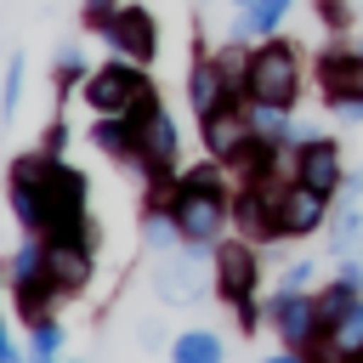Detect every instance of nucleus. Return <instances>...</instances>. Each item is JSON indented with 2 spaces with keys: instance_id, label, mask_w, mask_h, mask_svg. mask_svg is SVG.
I'll list each match as a JSON object with an SVG mask.
<instances>
[{
  "instance_id": "1",
  "label": "nucleus",
  "mask_w": 363,
  "mask_h": 363,
  "mask_svg": "<svg viewBox=\"0 0 363 363\" xmlns=\"http://www.w3.org/2000/svg\"><path fill=\"white\" fill-rule=\"evenodd\" d=\"M6 204L17 216L23 233L40 238H85L96 244V221H91V176L74 159H45L40 147L17 153L6 170Z\"/></svg>"
},
{
  "instance_id": "2",
  "label": "nucleus",
  "mask_w": 363,
  "mask_h": 363,
  "mask_svg": "<svg viewBox=\"0 0 363 363\" xmlns=\"http://www.w3.org/2000/svg\"><path fill=\"white\" fill-rule=\"evenodd\" d=\"M244 102H272V108H295L301 91H306V57H301V40L289 34H267L250 45L244 57V79H238Z\"/></svg>"
},
{
  "instance_id": "3",
  "label": "nucleus",
  "mask_w": 363,
  "mask_h": 363,
  "mask_svg": "<svg viewBox=\"0 0 363 363\" xmlns=\"http://www.w3.org/2000/svg\"><path fill=\"white\" fill-rule=\"evenodd\" d=\"M79 102H85L91 113H125V119H136V125H142L153 108H164V102H159L153 74H147L142 62H125V57L96 62V68H91V79L79 85Z\"/></svg>"
},
{
  "instance_id": "4",
  "label": "nucleus",
  "mask_w": 363,
  "mask_h": 363,
  "mask_svg": "<svg viewBox=\"0 0 363 363\" xmlns=\"http://www.w3.org/2000/svg\"><path fill=\"white\" fill-rule=\"evenodd\" d=\"M216 295L233 306L244 335L267 329V301H255L261 295V250L250 238H238V233H227L216 244Z\"/></svg>"
},
{
  "instance_id": "5",
  "label": "nucleus",
  "mask_w": 363,
  "mask_h": 363,
  "mask_svg": "<svg viewBox=\"0 0 363 363\" xmlns=\"http://www.w3.org/2000/svg\"><path fill=\"white\" fill-rule=\"evenodd\" d=\"M312 79L323 108L340 125H363V45L346 34H329V45H318L312 57Z\"/></svg>"
},
{
  "instance_id": "6",
  "label": "nucleus",
  "mask_w": 363,
  "mask_h": 363,
  "mask_svg": "<svg viewBox=\"0 0 363 363\" xmlns=\"http://www.w3.org/2000/svg\"><path fill=\"white\" fill-rule=\"evenodd\" d=\"M153 295L164 306H199L216 295V244H176L153 267Z\"/></svg>"
},
{
  "instance_id": "7",
  "label": "nucleus",
  "mask_w": 363,
  "mask_h": 363,
  "mask_svg": "<svg viewBox=\"0 0 363 363\" xmlns=\"http://www.w3.org/2000/svg\"><path fill=\"white\" fill-rule=\"evenodd\" d=\"M170 221L182 244H221L233 233V193H204V187H176L170 193Z\"/></svg>"
},
{
  "instance_id": "8",
  "label": "nucleus",
  "mask_w": 363,
  "mask_h": 363,
  "mask_svg": "<svg viewBox=\"0 0 363 363\" xmlns=\"http://www.w3.org/2000/svg\"><path fill=\"white\" fill-rule=\"evenodd\" d=\"M96 40H102L108 57H125V62H142V68H153V62H159V45H164L159 17H153L147 6H136V0H125Z\"/></svg>"
},
{
  "instance_id": "9",
  "label": "nucleus",
  "mask_w": 363,
  "mask_h": 363,
  "mask_svg": "<svg viewBox=\"0 0 363 363\" xmlns=\"http://www.w3.org/2000/svg\"><path fill=\"white\" fill-rule=\"evenodd\" d=\"M289 176L335 199V193L346 187V153H340V142L323 136L318 125H301V136H295V147H289Z\"/></svg>"
},
{
  "instance_id": "10",
  "label": "nucleus",
  "mask_w": 363,
  "mask_h": 363,
  "mask_svg": "<svg viewBox=\"0 0 363 363\" xmlns=\"http://www.w3.org/2000/svg\"><path fill=\"white\" fill-rule=\"evenodd\" d=\"M267 329H272V340H278V346H295V352H306V346L323 335L312 289H284V284H278V289L267 295Z\"/></svg>"
},
{
  "instance_id": "11",
  "label": "nucleus",
  "mask_w": 363,
  "mask_h": 363,
  "mask_svg": "<svg viewBox=\"0 0 363 363\" xmlns=\"http://www.w3.org/2000/svg\"><path fill=\"white\" fill-rule=\"evenodd\" d=\"M187 108H193V119H204V113H216L221 102H238L244 91H238V74H227V62L216 57V45H193V62H187Z\"/></svg>"
},
{
  "instance_id": "12",
  "label": "nucleus",
  "mask_w": 363,
  "mask_h": 363,
  "mask_svg": "<svg viewBox=\"0 0 363 363\" xmlns=\"http://www.w3.org/2000/svg\"><path fill=\"white\" fill-rule=\"evenodd\" d=\"M272 210H278V238H318V227H329L335 199L318 193V187H306V182H295V176H284Z\"/></svg>"
},
{
  "instance_id": "13",
  "label": "nucleus",
  "mask_w": 363,
  "mask_h": 363,
  "mask_svg": "<svg viewBox=\"0 0 363 363\" xmlns=\"http://www.w3.org/2000/svg\"><path fill=\"white\" fill-rule=\"evenodd\" d=\"M250 142H255V130H250V108H244V96H238V102H221L216 113L199 119V147H204L210 159H221V164H233Z\"/></svg>"
},
{
  "instance_id": "14",
  "label": "nucleus",
  "mask_w": 363,
  "mask_h": 363,
  "mask_svg": "<svg viewBox=\"0 0 363 363\" xmlns=\"http://www.w3.org/2000/svg\"><path fill=\"white\" fill-rule=\"evenodd\" d=\"M323 250L335 261L363 255V170L346 176V187L335 193V210H329V227H323Z\"/></svg>"
},
{
  "instance_id": "15",
  "label": "nucleus",
  "mask_w": 363,
  "mask_h": 363,
  "mask_svg": "<svg viewBox=\"0 0 363 363\" xmlns=\"http://www.w3.org/2000/svg\"><path fill=\"white\" fill-rule=\"evenodd\" d=\"M45 272H51V284L62 295L91 289V278H96V244H85V238H45Z\"/></svg>"
},
{
  "instance_id": "16",
  "label": "nucleus",
  "mask_w": 363,
  "mask_h": 363,
  "mask_svg": "<svg viewBox=\"0 0 363 363\" xmlns=\"http://www.w3.org/2000/svg\"><path fill=\"white\" fill-rule=\"evenodd\" d=\"M85 142H91L102 159H113V164H136L142 125H136V119H125V113H91V130H85Z\"/></svg>"
},
{
  "instance_id": "17",
  "label": "nucleus",
  "mask_w": 363,
  "mask_h": 363,
  "mask_svg": "<svg viewBox=\"0 0 363 363\" xmlns=\"http://www.w3.org/2000/svg\"><path fill=\"white\" fill-rule=\"evenodd\" d=\"M295 11V0H250L238 6V17L227 23V34L238 40H267V34H284V17Z\"/></svg>"
},
{
  "instance_id": "18",
  "label": "nucleus",
  "mask_w": 363,
  "mask_h": 363,
  "mask_svg": "<svg viewBox=\"0 0 363 363\" xmlns=\"http://www.w3.org/2000/svg\"><path fill=\"white\" fill-rule=\"evenodd\" d=\"M68 295L51 284V272H40L34 284H17L11 289V306H17V318L23 323H40V318H57V306H62Z\"/></svg>"
},
{
  "instance_id": "19",
  "label": "nucleus",
  "mask_w": 363,
  "mask_h": 363,
  "mask_svg": "<svg viewBox=\"0 0 363 363\" xmlns=\"http://www.w3.org/2000/svg\"><path fill=\"white\" fill-rule=\"evenodd\" d=\"M91 57H85V45H62L57 57H51V91H57V102H68V96H79V85L91 79Z\"/></svg>"
},
{
  "instance_id": "20",
  "label": "nucleus",
  "mask_w": 363,
  "mask_h": 363,
  "mask_svg": "<svg viewBox=\"0 0 363 363\" xmlns=\"http://www.w3.org/2000/svg\"><path fill=\"white\" fill-rule=\"evenodd\" d=\"M170 363H227V346L216 329H176L170 335Z\"/></svg>"
},
{
  "instance_id": "21",
  "label": "nucleus",
  "mask_w": 363,
  "mask_h": 363,
  "mask_svg": "<svg viewBox=\"0 0 363 363\" xmlns=\"http://www.w3.org/2000/svg\"><path fill=\"white\" fill-rule=\"evenodd\" d=\"M40 272H45V238H40V233H23V244L6 255V289L34 284Z\"/></svg>"
},
{
  "instance_id": "22",
  "label": "nucleus",
  "mask_w": 363,
  "mask_h": 363,
  "mask_svg": "<svg viewBox=\"0 0 363 363\" xmlns=\"http://www.w3.org/2000/svg\"><path fill=\"white\" fill-rule=\"evenodd\" d=\"M312 301H318V323L329 329V323H340V318H346V312L363 301V289H352L346 278H335V272H329V278L312 289Z\"/></svg>"
},
{
  "instance_id": "23",
  "label": "nucleus",
  "mask_w": 363,
  "mask_h": 363,
  "mask_svg": "<svg viewBox=\"0 0 363 363\" xmlns=\"http://www.w3.org/2000/svg\"><path fill=\"white\" fill-rule=\"evenodd\" d=\"M142 244L159 250V255H170V250L182 244V233H176V221H170L164 204H147V210H142Z\"/></svg>"
},
{
  "instance_id": "24",
  "label": "nucleus",
  "mask_w": 363,
  "mask_h": 363,
  "mask_svg": "<svg viewBox=\"0 0 363 363\" xmlns=\"http://www.w3.org/2000/svg\"><path fill=\"white\" fill-rule=\"evenodd\" d=\"M23 79H28V57H23V51H11V57H6V79H0V125H11V119H17Z\"/></svg>"
},
{
  "instance_id": "25",
  "label": "nucleus",
  "mask_w": 363,
  "mask_h": 363,
  "mask_svg": "<svg viewBox=\"0 0 363 363\" xmlns=\"http://www.w3.org/2000/svg\"><path fill=\"white\" fill-rule=\"evenodd\" d=\"M28 363H51V357H62V323L57 318H40V323H28Z\"/></svg>"
},
{
  "instance_id": "26",
  "label": "nucleus",
  "mask_w": 363,
  "mask_h": 363,
  "mask_svg": "<svg viewBox=\"0 0 363 363\" xmlns=\"http://www.w3.org/2000/svg\"><path fill=\"white\" fill-rule=\"evenodd\" d=\"M312 17L323 34H352L357 23V0H312Z\"/></svg>"
},
{
  "instance_id": "27",
  "label": "nucleus",
  "mask_w": 363,
  "mask_h": 363,
  "mask_svg": "<svg viewBox=\"0 0 363 363\" xmlns=\"http://www.w3.org/2000/svg\"><path fill=\"white\" fill-rule=\"evenodd\" d=\"M68 142H74V130H68V119H51V125L40 130V142H34V147H40L45 159H68Z\"/></svg>"
},
{
  "instance_id": "28",
  "label": "nucleus",
  "mask_w": 363,
  "mask_h": 363,
  "mask_svg": "<svg viewBox=\"0 0 363 363\" xmlns=\"http://www.w3.org/2000/svg\"><path fill=\"white\" fill-rule=\"evenodd\" d=\"M119 6H125V0H79V28L102 34V28H108V17H113Z\"/></svg>"
},
{
  "instance_id": "29",
  "label": "nucleus",
  "mask_w": 363,
  "mask_h": 363,
  "mask_svg": "<svg viewBox=\"0 0 363 363\" xmlns=\"http://www.w3.org/2000/svg\"><path fill=\"white\" fill-rule=\"evenodd\" d=\"M278 284H284V289H312V284H323V278H318V261H289Z\"/></svg>"
},
{
  "instance_id": "30",
  "label": "nucleus",
  "mask_w": 363,
  "mask_h": 363,
  "mask_svg": "<svg viewBox=\"0 0 363 363\" xmlns=\"http://www.w3.org/2000/svg\"><path fill=\"white\" fill-rule=\"evenodd\" d=\"M0 284H6V272H0ZM0 363H28V346H17L11 323H6V306H0Z\"/></svg>"
},
{
  "instance_id": "31",
  "label": "nucleus",
  "mask_w": 363,
  "mask_h": 363,
  "mask_svg": "<svg viewBox=\"0 0 363 363\" xmlns=\"http://www.w3.org/2000/svg\"><path fill=\"white\" fill-rule=\"evenodd\" d=\"M261 363H306V352H295V346H272Z\"/></svg>"
},
{
  "instance_id": "32",
  "label": "nucleus",
  "mask_w": 363,
  "mask_h": 363,
  "mask_svg": "<svg viewBox=\"0 0 363 363\" xmlns=\"http://www.w3.org/2000/svg\"><path fill=\"white\" fill-rule=\"evenodd\" d=\"M227 6H233V11H238V6H250V0H227Z\"/></svg>"
},
{
  "instance_id": "33",
  "label": "nucleus",
  "mask_w": 363,
  "mask_h": 363,
  "mask_svg": "<svg viewBox=\"0 0 363 363\" xmlns=\"http://www.w3.org/2000/svg\"><path fill=\"white\" fill-rule=\"evenodd\" d=\"M352 363H363V352H357V357H352Z\"/></svg>"
},
{
  "instance_id": "34",
  "label": "nucleus",
  "mask_w": 363,
  "mask_h": 363,
  "mask_svg": "<svg viewBox=\"0 0 363 363\" xmlns=\"http://www.w3.org/2000/svg\"><path fill=\"white\" fill-rule=\"evenodd\" d=\"M51 363H57V357H51Z\"/></svg>"
},
{
  "instance_id": "35",
  "label": "nucleus",
  "mask_w": 363,
  "mask_h": 363,
  "mask_svg": "<svg viewBox=\"0 0 363 363\" xmlns=\"http://www.w3.org/2000/svg\"><path fill=\"white\" fill-rule=\"evenodd\" d=\"M357 45H363V40H357Z\"/></svg>"
}]
</instances>
